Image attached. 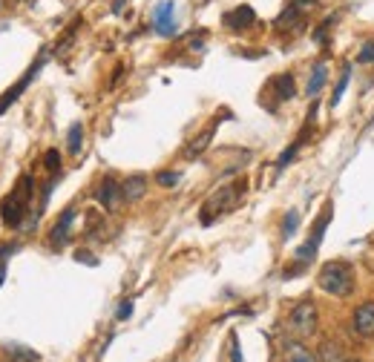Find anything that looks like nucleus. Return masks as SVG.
<instances>
[{"mask_svg":"<svg viewBox=\"0 0 374 362\" xmlns=\"http://www.w3.org/2000/svg\"><path fill=\"white\" fill-rule=\"evenodd\" d=\"M325 78H329V66H325V63H317L314 66V72H311V81H308V95H311V98H317V95L322 92V86H325Z\"/></svg>","mask_w":374,"mask_h":362,"instance_id":"2eb2a0df","label":"nucleus"},{"mask_svg":"<svg viewBox=\"0 0 374 362\" xmlns=\"http://www.w3.org/2000/svg\"><path fill=\"white\" fill-rule=\"evenodd\" d=\"M81 147H84V124H81V121H75V124L69 127V133H66V150L73 156H78Z\"/></svg>","mask_w":374,"mask_h":362,"instance_id":"f3484780","label":"nucleus"},{"mask_svg":"<svg viewBox=\"0 0 374 362\" xmlns=\"http://www.w3.org/2000/svg\"><path fill=\"white\" fill-rule=\"evenodd\" d=\"M130 313H133V305H130V302H124V305L119 308V319H127Z\"/></svg>","mask_w":374,"mask_h":362,"instance_id":"bb28decb","label":"nucleus"},{"mask_svg":"<svg viewBox=\"0 0 374 362\" xmlns=\"http://www.w3.org/2000/svg\"><path fill=\"white\" fill-rule=\"evenodd\" d=\"M121 196H124V202H138V199H144V196H147V176L135 173V176L124 179V184H121Z\"/></svg>","mask_w":374,"mask_h":362,"instance_id":"1a4fd4ad","label":"nucleus"},{"mask_svg":"<svg viewBox=\"0 0 374 362\" xmlns=\"http://www.w3.org/2000/svg\"><path fill=\"white\" fill-rule=\"evenodd\" d=\"M121 199H124V196H121V184L115 181V179H104V184H101V190H98V202H101V207L115 210Z\"/></svg>","mask_w":374,"mask_h":362,"instance_id":"9d476101","label":"nucleus"},{"mask_svg":"<svg viewBox=\"0 0 374 362\" xmlns=\"http://www.w3.org/2000/svg\"><path fill=\"white\" fill-rule=\"evenodd\" d=\"M0 12H3V0H0Z\"/></svg>","mask_w":374,"mask_h":362,"instance_id":"cd10ccee","label":"nucleus"},{"mask_svg":"<svg viewBox=\"0 0 374 362\" xmlns=\"http://www.w3.org/2000/svg\"><path fill=\"white\" fill-rule=\"evenodd\" d=\"M331 23H334V17H329L325 23H320V29L314 32V40H317V43H325V38H329V29H331Z\"/></svg>","mask_w":374,"mask_h":362,"instance_id":"b1692460","label":"nucleus"},{"mask_svg":"<svg viewBox=\"0 0 374 362\" xmlns=\"http://www.w3.org/2000/svg\"><path fill=\"white\" fill-rule=\"evenodd\" d=\"M317 356H320V362H348L345 348H343V342H337V340H322Z\"/></svg>","mask_w":374,"mask_h":362,"instance_id":"ddd939ff","label":"nucleus"},{"mask_svg":"<svg viewBox=\"0 0 374 362\" xmlns=\"http://www.w3.org/2000/svg\"><path fill=\"white\" fill-rule=\"evenodd\" d=\"M43 167L50 173H58V167H61V153L58 150H46L43 153Z\"/></svg>","mask_w":374,"mask_h":362,"instance_id":"412c9836","label":"nucleus"},{"mask_svg":"<svg viewBox=\"0 0 374 362\" xmlns=\"http://www.w3.org/2000/svg\"><path fill=\"white\" fill-rule=\"evenodd\" d=\"M6 356L12 362H38V354L27 345H6Z\"/></svg>","mask_w":374,"mask_h":362,"instance_id":"a211bd4d","label":"nucleus"},{"mask_svg":"<svg viewBox=\"0 0 374 362\" xmlns=\"http://www.w3.org/2000/svg\"><path fill=\"white\" fill-rule=\"evenodd\" d=\"M348 81H352V69H343V75H340V84L334 86V95H331V107H337V104H340V98H343V92H345Z\"/></svg>","mask_w":374,"mask_h":362,"instance_id":"aec40b11","label":"nucleus"},{"mask_svg":"<svg viewBox=\"0 0 374 362\" xmlns=\"http://www.w3.org/2000/svg\"><path fill=\"white\" fill-rule=\"evenodd\" d=\"M214 133H216V124H210L199 138H193V144L184 150V156H187V158H196L199 153H204V150H207V144H210V138H214Z\"/></svg>","mask_w":374,"mask_h":362,"instance_id":"dca6fc26","label":"nucleus"},{"mask_svg":"<svg viewBox=\"0 0 374 362\" xmlns=\"http://www.w3.org/2000/svg\"><path fill=\"white\" fill-rule=\"evenodd\" d=\"M32 193H35V179H32V176H20L17 187L3 199V204H0V210H3V222H6L9 227H17V225L23 222Z\"/></svg>","mask_w":374,"mask_h":362,"instance_id":"f03ea898","label":"nucleus"},{"mask_svg":"<svg viewBox=\"0 0 374 362\" xmlns=\"http://www.w3.org/2000/svg\"><path fill=\"white\" fill-rule=\"evenodd\" d=\"M357 63H363V66H366V63H374V40H371V43H366L363 50H360Z\"/></svg>","mask_w":374,"mask_h":362,"instance_id":"5701e85b","label":"nucleus"},{"mask_svg":"<svg viewBox=\"0 0 374 362\" xmlns=\"http://www.w3.org/2000/svg\"><path fill=\"white\" fill-rule=\"evenodd\" d=\"M245 187H248L245 179L219 187V190L214 193V196H210V199L204 202V207H202V225H210V222L216 219V216H222V213H227V210L237 207L239 199H242V193H245Z\"/></svg>","mask_w":374,"mask_h":362,"instance_id":"7ed1b4c3","label":"nucleus"},{"mask_svg":"<svg viewBox=\"0 0 374 362\" xmlns=\"http://www.w3.org/2000/svg\"><path fill=\"white\" fill-rule=\"evenodd\" d=\"M352 331L354 336L366 340V336H374V302H363L354 308L352 313Z\"/></svg>","mask_w":374,"mask_h":362,"instance_id":"39448f33","label":"nucleus"},{"mask_svg":"<svg viewBox=\"0 0 374 362\" xmlns=\"http://www.w3.org/2000/svg\"><path fill=\"white\" fill-rule=\"evenodd\" d=\"M291 6H297L299 12H306V15H308V12L317 6V0H291Z\"/></svg>","mask_w":374,"mask_h":362,"instance_id":"a878e982","label":"nucleus"},{"mask_svg":"<svg viewBox=\"0 0 374 362\" xmlns=\"http://www.w3.org/2000/svg\"><path fill=\"white\" fill-rule=\"evenodd\" d=\"M317 322H320V310L314 302H297L291 317H288V331L294 336H299V340H308V336H314L317 331Z\"/></svg>","mask_w":374,"mask_h":362,"instance_id":"20e7f679","label":"nucleus"},{"mask_svg":"<svg viewBox=\"0 0 374 362\" xmlns=\"http://www.w3.org/2000/svg\"><path fill=\"white\" fill-rule=\"evenodd\" d=\"M297 227H299V213H297V210H288V213H285V222H283V236L291 239V236L297 233Z\"/></svg>","mask_w":374,"mask_h":362,"instance_id":"6ab92c4d","label":"nucleus"},{"mask_svg":"<svg viewBox=\"0 0 374 362\" xmlns=\"http://www.w3.org/2000/svg\"><path fill=\"white\" fill-rule=\"evenodd\" d=\"M283 362H320V356L311 354L299 340H294V342L283 345Z\"/></svg>","mask_w":374,"mask_h":362,"instance_id":"9b49d317","label":"nucleus"},{"mask_svg":"<svg viewBox=\"0 0 374 362\" xmlns=\"http://www.w3.org/2000/svg\"><path fill=\"white\" fill-rule=\"evenodd\" d=\"M179 179H181L179 173L165 170V173H158V176H156V184H158V187H176V184H179Z\"/></svg>","mask_w":374,"mask_h":362,"instance_id":"4be33fe9","label":"nucleus"},{"mask_svg":"<svg viewBox=\"0 0 374 362\" xmlns=\"http://www.w3.org/2000/svg\"><path fill=\"white\" fill-rule=\"evenodd\" d=\"M317 285L322 287L325 294H331V296H340L345 299L348 294L354 291V271H352V264L348 262H325L320 273H317Z\"/></svg>","mask_w":374,"mask_h":362,"instance_id":"f257e3e1","label":"nucleus"},{"mask_svg":"<svg viewBox=\"0 0 374 362\" xmlns=\"http://www.w3.org/2000/svg\"><path fill=\"white\" fill-rule=\"evenodd\" d=\"M40 66H43V58H38V61L32 63V69L27 72V75H23V78H20V81H17V84H15V86H12V89L3 95V98H0V112H3L9 104H15V101H17V95H20L23 89H27V84H29V81L38 75V69H40Z\"/></svg>","mask_w":374,"mask_h":362,"instance_id":"6e6552de","label":"nucleus"},{"mask_svg":"<svg viewBox=\"0 0 374 362\" xmlns=\"http://www.w3.org/2000/svg\"><path fill=\"white\" fill-rule=\"evenodd\" d=\"M271 89L276 95V101H291L294 95H297V86H294V75L291 72H283V75H276L271 81Z\"/></svg>","mask_w":374,"mask_h":362,"instance_id":"f8f14e48","label":"nucleus"},{"mask_svg":"<svg viewBox=\"0 0 374 362\" xmlns=\"http://www.w3.org/2000/svg\"><path fill=\"white\" fill-rule=\"evenodd\" d=\"M27 3H32V0H27Z\"/></svg>","mask_w":374,"mask_h":362,"instance_id":"c756f323","label":"nucleus"},{"mask_svg":"<svg viewBox=\"0 0 374 362\" xmlns=\"http://www.w3.org/2000/svg\"><path fill=\"white\" fill-rule=\"evenodd\" d=\"M253 20H256V12L248 6V3H242V6H237V9H230L225 17H222V23L230 29V32H242V29H250L253 27Z\"/></svg>","mask_w":374,"mask_h":362,"instance_id":"423d86ee","label":"nucleus"},{"mask_svg":"<svg viewBox=\"0 0 374 362\" xmlns=\"http://www.w3.org/2000/svg\"><path fill=\"white\" fill-rule=\"evenodd\" d=\"M153 29L161 35V38H173L176 35V17H173V3L170 0H165L156 15H153Z\"/></svg>","mask_w":374,"mask_h":362,"instance_id":"0eeeda50","label":"nucleus"},{"mask_svg":"<svg viewBox=\"0 0 374 362\" xmlns=\"http://www.w3.org/2000/svg\"><path fill=\"white\" fill-rule=\"evenodd\" d=\"M12 250L15 248H0V285H3V279H6V259H9Z\"/></svg>","mask_w":374,"mask_h":362,"instance_id":"393cba45","label":"nucleus"},{"mask_svg":"<svg viewBox=\"0 0 374 362\" xmlns=\"http://www.w3.org/2000/svg\"><path fill=\"white\" fill-rule=\"evenodd\" d=\"M348 362H363V359H348Z\"/></svg>","mask_w":374,"mask_h":362,"instance_id":"c85d7f7f","label":"nucleus"},{"mask_svg":"<svg viewBox=\"0 0 374 362\" xmlns=\"http://www.w3.org/2000/svg\"><path fill=\"white\" fill-rule=\"evenodd\" d=\"M73 219H75V210L69 207V210H63V216L58 219V225L52 227V245H55V248H61L63 241L69 239V225H73Z\"/></svg>","mask_w":374,"mask_h":362,"instance_id":"4468645a","label":"nucleus"}]
</instances>
